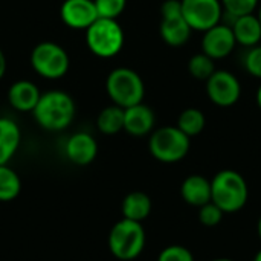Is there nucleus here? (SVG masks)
Here are the masks:
<instances>
[{
    "mask_svg": "<svg viewBox=\"0 0 261 261\" xmlns=\"http://www.w3.org/2000/svg\"><path fill=\"white\" fill-rule=\"evenodd\" d=\"M180 194L188 205L200 208L211 202V180L200 174H191L182 182Z\"/></svg>",
    "mask_w": 261,
    "mask_h": 261,
    "instance_id": "obj_16",
    "label": "nucleus"
},
{
    "mask_svg": "<svg viewBox=\"0 0 261 261\" xmlns=\"http://www.w3.org/2000/svg\"><path fill=\"white\" fill-rule=\"evenodd\" d=\"M223 211L214 203V202H208L206 205L199 208V220L203 226L206 228H214L217 226L222 219H223Z\"/></svg>",
    "mask_w": 261,
    "mask_h": 261,
    "instance_id": "obj_26",
    "label": "nucleus"
},
{
    "mask_svg": "<svg viewBox=\"0 0 261 261\" xmlns=\"http://www.w3.org/2000/svg\"><path fill=\"white\" fill-rule=\"evenodd\" d=\"M86 43L93 55L112 58L118 55L124 46V31L118 20L98 17L86 29Z\"/></svg>",
    "mask_w": 261,
    "mask_h": 261,
    "instance_id": "obj_5",
    "label": "nucleus"
},
{
    "mask_svg": "<svg viewBox=\"0 0 261 261\" xmlns=\"http://www.w3.org/2000/svg\"><path fill=\"white\" fill-rule=\"evenodd\" d=\"M93 3L98 11V17L113 20H116L127 6V0H93Z\"/></svg>",
    "mask_w": 261,
    "mask_h": 261,
    "instance_id": "obj_25",
    "label": "nucleus"
},
{
    "mask_svg": "<svg viewBox=\"0 0 261 261\" xmlns=\"http://www.w3.org/2000/svg\"><path fill=\"white\" fill-rule=\"evenodd\" d=\"M255 99H257V104H258V107L261 109V86L258 87V90H257V96H255Z\"/></svg>",
    "mask_w": 261,
    "mask_h": 261,
    "instance_id": "obj_30",
    "label": "nucleus"
},
{
    "mask_svg": "<svg viewBox=\"0 0 261 261\" xmlns=\"http://www.w3.org/2000/svg\"><path fill=\"white\" fill-rule=\"evenodd\" d=\"M191 138H188L177 127H161L154 130L148 141V150L151 156L164 164H174L182 161L191 147Z\"/></svg>",
    "mask_w": 261,
    "mask_h": 261,
    "instance_id": "obj_6",
    "label": "nucleus"
},
{
    "mask_svg": "<svg viewBox=\"0 0 261 261\" xmlns=\"http://www.w3.org/2000/svg\"><path fill=\"white\" fill-rule=\"evenodd\" d=\"M205 124H206V119H205V115L202 113V110L190 107V109H185L179 115L176 127L180 132H184L188 138H193L203 132Z\"/></svg>",
    "mask_w": 261,
    "mask_h": 261,
    "instance_id": "obj_21",
    "label": "nucleus"
},
{
    "mask_svg": "<svg viewBox=\"0 0 261 261\" xmlns=\"http://www.w3.org/2000/svg\"><path fill=\"white\" fill-rule=\"evenodd\" d=\"M225 12L234 18L252 14L258 5V0H220Z\"/></svg>",
    "mask_w": 261,
    "mask_h": 261,
    "instance_id": "obj_24",
    "label": "nucleus"
},
{
    "mask_svg": "<svg viewBox=\"0 0 261 261\" xmlns=\"http://www.w3.org/2000/svg\"><path fill=\"white\" fill-rule=\"evenodd\" d=\"M158 261H194L191 251L180 245H171L161 251Z\"/></svg>",
    "mask_w": 261,
    "mask_h": 261,
    "instance_id": "obj_27",
    "label": "nucleus"
},
{
    "mask_svg": "<svg viewBox=\"0 0 261 261\" xmlns=\"http://www.w3.org/2000/svg\"><path fill=\"white\" fill-rule=\"evenodd\" d=\"M96 127L102 135H116L124 130V109L112 104L104 107L96 119Z\"/></svg>",
    "mask_w": 261,
    "mask_h": 261,
    "instance_id": "obj_20",
    "label": "nucleus"
},
{
    "mask_svg": "<svg viewBox=\"0 0 261 261\" xmlns=\"http://www.w3.org/2000/svg\"><path fill=\"white\" fill-rule=\"evenodd\" d=\"M249 199L245 177L234 170H222L211 180V202L225 214L240 211Z\"/></svg>",
    "mask_w": 261,
    "mask_h": 261,
    "instance_id": "obj_2",
    "label": "nucleus"
},
{
    "mask_svg": "<svg viewBox=\"0 0 261 261\" xmlns=\"http://www.w3.org/2000/svg\"><path fill=\"white\" fill-rule=\"evenodd\" d=\"M254 261H261V249L257 252V255L254 257Z\"/></svg>",
    "mask_w": 261,
    "mask_h": 261,
    "instance_id": "obj_32",
    "label": "nucleus"
},
{
    "mask_svg": "<svg viewBox=\"0 0 261 261\" xmlns=\"http://www.w3.org/2000/svg\"><path fill=\"white\" fill-rule=\"evenodd\" d=\"M161 15L159 32L162 40L171 47L184 46L190 40L193 29L182 15L180 0H165L161 6Z\"/></svg>",
    "mask_w": 261,
    "mask_h": 261,
    "instance_id": "obj_8",
    "label": "nucleus"
},
{
    "mask_svg": "<svg viewBox=\"0 0 261 261\" xmlns=\"http://www.w3.org/2000/svg\"><path fill=\"white\" fill-rule=\"evenodd\" d=\"M180 8L190 28L200 32L219 24L223 14L220 0H180Z\"/></svg>",
    "mask_w": 261,
    "mask_h": 261,
    "instance_id": "obj_9",
    "label": "nucleus"
},
{
    "mask_svg": "<svg viewBox=\"0 0 261 261\" xmlns=\"http://www.w3.org/2000/svg\"><path fill=\"white\" fill-rule=\"evenodd\" d=\"M106 90L112 102L122 109L142 102L145 95L141 75L130 67L113 69L106 80Z\"/></svg>",
    "mask_w": 261,
    "mask_h": 261,
    "instance_id": "obj_3",
    "label": "nucleus"
},
{
    "mask_svg": "<svg viewBox=\"0 0 261 261\" xmlns=\"http://www.w3.org/2000/svg\"><path fill=\"white\" fill-rule=\"evenodd\" d=\"M151 213V199L142 191H133L125 196L122 200V214L124 219L142 222Z\"/></svg>",
    "mask_w": 261,
    "mask_h": 261,
    "instance_id": "obj_19",
    "label": "nucleus"
},
{
    "mask_svg": "<svg viewBox=\"0 0 261 261\" xmlns=\"http://www.w3.org/2000/svg\"><path fill=\"white\" fill-rule=\"evenodd\" d=\"M231 29L234 32L236 41L245 47H254L261 41V24L254 14L234 18Z\"/></svg>",
    "mask_w": 261,
    "mask_h": 261,
    "instance_id": "obj_17",
    "label": "nucleus"
},
{
    "mask_svg": "<svg viewBox=\"0 0 261 261\" xmlns=\"http://www.w3.org/2000/svg\"><path fill=\"white\" fill-rule=\"evenodd\" d=\"M243 64H245V69L248 70V73L261 80V44L249 47V50L245 55Z\"/></svg>",
    "mask_w": 261,
    "mask_h": 261,
    "instance_id": "obj_28",
    "label": "nucleus"
},
{
    "mask_svg": "<svg viewBox=\"0 0 261 261\" xmlns=\"http://www.w3.org/2000/svg\"><path fill=\"white\" fill-rule=\"evenodd\" d=\"M257 231H258V237H260L261 240V217L260 220H258V225H257Z\"/></svg>",
    "mask_w": 261,
    "mask_h": 261,
    "instance_id": "obj_31",
    "label": "nucleus"
},
{
    "mask_svg": "<svg viewBox=\"0 0 261 261\" xmlns=\"http://www.w3.org/2000/svg\"><path fill=\"white\" fill-rule=\"evenodd\" d=\"M188 70H190L191 76H194L196 80L206 81L216 72V64H214V60L211 57L200 52V54H196L190 58Z\"/></svg>",
    "mask_w": 261,
    "mask_h": 261,
    "instance_id": "obj_23",
    "label": "nucleus"
},
{
    "mask_svg": "<svg viewBox=\"0 0 261 261\" xmlns=\"http://www.w3.org/2000/svg\"><path fill=\"white\" fill-rule=\"evenodd\" d=\"M257 18H258V21H260V24H261V6H260V9H258V14H257Z\"/></svg>",
    "mask_w": 261,
    "mask_h": 261,
    "instance_id": "obj_34",
    "label": "nucleus"
},
{
    "mask_svg": "<svg viewBox=\"0 0 261 261\" xmlns=\"http://www.w3.org/2000/svg\"><path fill=\"white\" fill-rule=\"evenodd\" d=\"M237 41L229 24H216L211 29L203 32L202 37V50L214 61L226 58L234 50Z\"/></svg>",
    "mask_w": 261,
    "mask_h": 261,
    "instance_id": "obj_11",
    "label": "nucleus"
},
{
    "mask_svg": "<svg viewBox=\"0 0 261 261\" xmlns=\"http://www.w3.org/2000/svg\"><path fill=\"white\" fill-rule=\"evenodd\" d=\"M154 112L144 102L124 109V130L132 136L141 138L150 135L154 128Z\"/></svg>",
    "mask_w": 261,
    "mask_h": 261,
    "instance_id": "obj_14",
    "label": "nucleus"
},
{
    "mask_svg": "<svg viewBox=\"0 0 261 261\" xmlns=\"http://www.w3.org/2000/svg\"><path fill=\"white\" fill-rule=\"evenodd\" d=\"M145 248V231L141 222L122 219L110 229L109 249L118 260L138 258Z\"/></svg>",
    "mask_w": 261,
    "mask_h": 261,
    "instance_id": "obj_4",
    "label": "nucleus"
},
{
    "mask_svg": "<svg viewBox=\"0 0 261 261\" xmlns=\"http://www.w3.org/2000/svg\"><path fill=\"white\" fill-rule=\"evenodd\" d=\"M60 17L67 28L86 31L98 18V11L93 0H64Z\"/></svg>",
    "mask_w": 261,
    "mask_h": 261,
    "instance_id": "obj_12",
    "label": "nucleus"
},
{
    "mask_svg": "<svg viewBox=\"0 0 261 261\" xmlns=\"http://www.w3.org/2000/svg\"><path fill=\"white\" fill-rule=\"evenodd\" d=\"M206 95L219 107H232L242 96V84L229 70H216L206 80Z\"/></svg>",
    "mask_w": 261,
    "mask_h": 261,
    "instance_id": "obj_10",
    "label": "nucleus"
},
{
    "mask_svg": "<svg viewBox=\"0 0 261 261\" xmlns=\"http://www.w3.org/2000/svg\"><path fill=\"white\" fill-rule=\"evenodd\" d=\"M75 101L63 90H49L41 93L32 110L37 124L47 132H61L67 128L75 118Z\"/></svg>",
    "mask_w": 261,
    "mask_h": 261,
    "instance_id": "obj_1",
    "label": "nucleus"
},
{
    "mask_svg": "<svg viewBox=\"0 0 261 261\" xmlns=\"http://www.w3.org/2000/svg\"><path fill=\"white\" fill-rule=\"evenodd\" d=\"M5 72H6V58H5L3 50L0 49V80L3 78Z\"/></svg>",
    "mask_w": 261,
    "mask_h": 261,
    "instance_id": "obj_29",
    "label": "nucleus"
},
{
    "mask_svg": "<svg viewBox=\"0 0 261 261\" xmlns=\"http://www.w3.org/2000/svg\"><path fill=\"white\" fill-rule=\"evenodd\" d=\"M21 190L18 174L8 165H0V202L14 200Z\"/></svg>",
    "mask_w": 261,
    "mask_h": 261,
    "instance_id": "obj_22",
    "label": "nucleus"
},
{
    "mask_svg": "<svg viewBox=\"0 0 261 261\" xmlns=\"http://www.w3.org/2000/svg\"><path fill=\"white\" fill-rule=\"evenodd\" d=\"M40 96V89L28 80H18L8 89V101L18 112H32Z\"/></svg>",
    "mask_w": 261,
    "mask_h": 261,
    "instance_id": "obj_15",
    "label": "nucleus"
},
{
    "mask_svg": "<svg viewBox=\"0 0 261 261\" xmlns=\"http://www.w3.org/2000/svg\"><path fill=\"white\" fill-rule=\"evenodd\" d=\"M211 261H234V260H231V258H216V260H211Z\"/></svg>",
    "mask_w": 261,
    "mask_h": 261,
    "instance_id": "obj_33",
    "label": "nucleus"
},
{
    "mask_svg": "<svg viewBox=\"0 0 261 261\" xmlns=\"http://www.w3.org/2000/svg\"><path fill=\"white\" fill-rule=\"evenodd\" d=\"M32 69L46 80L63 78L70 66L69 55L63 46L54 41H41L31 52Z\"/></svg>",
    "mask_w": 261,
    "mask_h": 261,
    "instance_id": "obj_7",
    "label": "nucleus"
},
{
    "mask_svg": "<svg viewBox=\"0 0 261 261\" xmlns=\"http://www.w3.org/2000/svg\"><path fill=\"white\" fill-rule=\"evenodd\" d=\"M21 132L11 118H0V165H8L20 147Z\"/></svg>",
    "mask_w": 261,
    "mask_h": 261,
    "instance_id": "obj_18",
    "label": "nucleus"
},
{
    "mask_svg": "<svg viewBox=\"0 0 261 261\" xmlns=\"http://www.w3.org/2000/svg\"><path fill=\"white\" fill-rule=\"evenodd\" d=\"M64 151L72 164L84 167L95 161L98 154V144L90 133L78 132L67 139Z\"/></svg>",
    "mask_w": 261,
    "mask_h": 261,
    "instance_id": "obj_13",
    "label": "nucleus"
}]
</instances>
